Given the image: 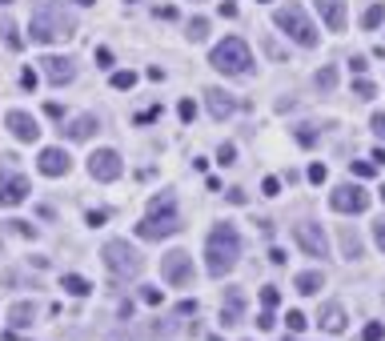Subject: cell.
I'll use <instances>...</instances> for the list:
<instances>
[{
  "mask_svg": "<svg viewBox=\"0 0 385 341\" xmlns=\"http://www.w3.org/2000/svg\"><path fill=\"white\" fill-rule=\"evenodd\" d=\"M141 297H145V305H160V301H165V293H160V289H153V285H149Z\"/></svg>",
  "mask_w": 385,
  "mask_h": 341,
  "instance_id": "obj_37",
  "label": "cell"
},
{
  "mask_svg": "<svg viewBox=\"0 0 385 341\" xmlns=\"http://www.w3.org/2000/svg\"><path fill=\"white\" fill-rule=\"evenodd\" d=\"M160 277L169 281V285H189L193 281V257L185 249H173L160 257Z\"/></svg>",
  "mask_w": 385,
  "mask_h": 341,
  "instance_id": "obj_7",
  "label": "cell"
},
{
  "mask_svg": "<svg viewBox=\"0 0 385 341\" xmlns=\"http://www.w3.org/2000/svg\"><path fill=\"white\" fill-rule=\"evenodd\" d=\"M273 325H277V318H273V309H265V313L257 318V329H273Z\"/></svg>",
  "mask_w": 385,
  "mask_h": 341,
  "instance_id": "obj_40",
  "label": "cell"
},
{
  "mask_svg": "<svg viewBox=\"0 0 385 341\" xmlns=\"http://www.w3.org/2000/svg\"><path fill=\"white\" fill-rule=\"evenodd\" d=\"M61 289H65V293H72V297H89V293H92V285L85 281V277H81V273H65Z\"/></svg>",
  "mask_w": 385,
  "mask_h": 341,
  "instance_id": "obj_23",
  "label": "cell"
},
{
  "mask_svg": "<svg viewBox=\"0 0 385 341\" xmlns=\"http://www.w3.org/2000/svg\"><path fill=\"white\" fill-rule=\"evenodd\" d=\"M0 4H12V0H0Z\"/></svg>",
  "mask_w": 385,
  "mask_h": 341,
  "instance_id": "obj_54",
  "label": "cell"
},
{
  "mask_svg": "<svg viewBox=\"0 0 385 341\" xmlns=\"http://www.w3.org/2000/svg\"><path fill=\"white\" fill-rule=\"evenodd\" d=\"M349 169H353V177H373V173H377L373 161H349Z\"/></svg>",
  "mask_w": 385,
  "mask_h": 341,
  "instance_id": "obj_29",
  "label": "cell"
},
{
  "mask_svg": "<svg viewBox=\"0 0 385 341\" xmlns=\"http://www.w3.org/2000/svg\"><path fill=\"white\" fill-rule=\"evenodd\" d=\"M37 169H41L45 177H65L68 169H72V157H68L65 149L48 145V149H41V157H37Z\"/></svg>",
  "mask_w": 385,
  "mask_h": 341,
  "instance_id": "obj_13",
  "label": "cell"
},
{
  "mask_svg": "<svg viewBox=\"0 0 385 341\" xmlns=\"http://www.w3.org/2000/svg\"><path fill=\"white\" fill-rule=\"evenodd\" d=\"M318 12L329 32H345V0H318Z\"/></svg>",
  "mask_w": 385,
  "mask_h": 341,
  "instance_id": "obj_17",
  "label": "cell"
},
{
  "mask_svg": "<svg viewBox=\"0 0 385 341\" xmlns=\"http://www.w3.org/2000/svg\"><path fill=\"white\" fill-rule=\"evenodd\" d=\"M289 333H301V329H305V325H309V321H305V313H301V309H289Z\"/></svg>",
  "mask_w": 385,
  "mask_h": 341,
  "instance_id": "obj_32",
  "label": "cell"
},
{
  "mask_svg": "<svg viewBox=\"0 0 385 341\" xmlns=\"http://www.w3.org/2000/svg\"><path fill=\"white\" fill-rule=\"evenodd\" d=\"M32 318H37V305H32V301H17V305L8 309V325H12V329H28Z\"/></svg>",
  "mask_w": 385,
  "mask_h": 341,
  "instance_id": "obj_20",
  "label": "cell"
},
{
  "mask_svg": "<svg viewBox=\"0 0 385 341\" xmlns=\"http://www.w3.org/2000/svg\"><path fill=\"white\" fill-rule=\"evenodd\" d=\"M325 177H329V173H325V165H309V181H313V185H321Z\"/></svg>",
  "mask_w": 385,
  "mask_h": 341,
  "instance_id": "obj_39",
  "label": "cell"
},
{
  "mask_svg": "<svg viewBox=\"0 0 385 341\" xmlns=\"http://www.w3.org/2000/svg\"><path fill=\"white\" fill-rule=\"evenodd\" d=\"M28 32L37 45H56V41H68L76 32V17L61 0H37V8L28 17Z\"/></svg>",
  "mask_w": 385,
  "mask_h": 341,
  "instance_id": "obj_1",
  "label": "cell"
},
{
  "mask_svg": "<svg viewBox=\"0 0 385 341\" xmlns=\"http://www.w3.org/2000/svg\"><path fill=\"white\" fill-rule=\"evenodd\" d=\"M205 37H209V21H205V17H197V21H189V41L197 45V41H205Z\"/></svg>",
  "mask_w": 385,
  "mask_h": 341,
  "instance_id": "obj_26",
  "label": "cell"
},
{
  "mask_svg": "<svg viewBox=\"0 0 385 341\" xmlns=\"http://www.w3.org/2000/svg\"><path fill=\"white\" fill-rule=\"evenodd\" d=\"M21 85L24 89H37V72H32V68H24L21 72Z\"/></svg>",
  "mask_w": 385,
  "mask_h": 341,
  "instance_id": "obj_42",
  "label": "cell"
},
{
  "mask_svg": "<svg viewBox=\"0 0 385 341\" xmlns=\"http://www.w3.org/2000/svg\"><path fill=\"white\" fill-rule=\"evenodd\" d=\"M12 229H17V233H21V237H32V233H37V229L28 225V221H12Z\"/></svg>",
  "mask_w": 385,
  "mask_h": 341,
  "instance_id": "obj_44",
  "label": "cell"
},
{
  "mask_svg": "<svg viewBox=\"0 0 385 341\" xmlns=\"http://www.w3.org/2000/svg\"><path fill=\"white\" fill-rule=\"evenodd\" d=\"M353 96H362V101H373V96H377V85H373V81H353Z\"/></svg>",
  "mask_w": 385,
  "mask_h": 341,
  "instance_id": "obj_27",
  "label": "cell"
},
{
  "mask_svg": "<svg viewBox=\"0 0 385 341\" xmlns=\"http://www.w3.org/2000/svg\"><path fill=\"white\" fill-rule=\"evenodd\" d=\"M89 173H92V181H116V177L125 173L121 153H116V149H96L89 157Z\"/></svg>",
  "mask_w": 385,
  "mask_h": 341,
  "instance_id": "obj_10",
  "label": "cell"
},
{
  "mask_svg": "<svg viewBox=\"0 0 385 341\" xmlns=\"http://www.w3.org/2000/svg\"><path fill=\"white\" fill-rule=\"evenodd\" d=\"M109 341H141V338H136V333H113Z\"/></svg>",
  "mask_w": 385,
  "mask_h": 341,
  "instance_id": "obj_50",
  "label": "cell"
},
{
  "mask_svg": "<svg viewBox=\"0 0 385 341\" xmlns=\"http://www.w3.org/2000/svg\"><path fill=\"white\" fill-rule=\"evenodd\" d=\"M293 289H297V293H305V297H313L318 289H325V273H321V269H305V273H297Z\"/></svg>",
  "mask_w": 385,
  "mask_h": 341,
  "instance_id": "obj_19",
  "label": "cell"
},
{
  "mask_svg": "<svg viewBox=\"0 0 385 341\" xmlns=\"http://www.w3.org/2000/svg\"><path fill=\"white\" fill-rule=\"evenodd\" d=\"M321 329H325V333H341V329H345V309H341L337 301H329V305L321 309Z\"/></svg>",
  "mask_w": 385,
  "mask_h": 341,
  "instance_id": "obj_21",
  "label": "cell"
},
{
  "mask_svg": "<svg viewBox=\"0 0 385 341\" xmlns=\"http://www.w3.org/2000/svg\"><path fill=\"white\" fill-rule=\"evenodd\" d=\"M221 17H237V4H233V0H221Z\"/></svg>",
  "mask_w": 385,
  "mask_h": 341,
  "instance_id": "obj_47",
  "label": "cell"
},
{
  "mask_svg": "<svg viewBox=\"0 0 385 341\" xmlns=\"http://www.w3.org/2000/svg\"><path fill=\"white\" fill-rule=\"evenodd\" d=\"M373 133L385 141V113H373Z\"/></svg>",
  "mask_w": 385,
  "mask_h": 341,
  "instance_id": "obj_43",
  "label": "cell"
},
{
  "mask_svg": "<svg viewBox=\"0 0 385 341\" xmlns=\"http://www.w3.org/2000/svg\"><path fill=\"white\" fill-rule=\"evenodd\" d=\"M205 101H209V113L217 116V121H229V116L237 113V101L225 89H205Z\"/></svg>",
  "mask_w": 385,
  "mask_h": 341,
  "instance_id": "obj_16",
  "label": "cell"
},
{
  "mask_svg": "<svg viewBox=\"0 0 385 341\" xmlns=\"http://www.w3.org/2000/svg\"><path fill=\"white\" fill-rule=\"evenodd\" d=\"M382 201H385V185H382Z\"/></svg>",
  "mask_w": 385,
  "mask_h": 341,
  "instance_id": "obj_53",
  "label": "cell"
},
{
  "mask_svg": "<svg viewBox=\"0 0 385 341\" xmlns=\"http://www.w3.org/2000/svg\"><path fill=\"white\" fill-rule=\"evenodd\" d=\"M209 65L217 68V72H225V76H245L249 65H253V52H249V45H245L241 37H225L221 45L213 48Z\"/></svg>",
  "mask_w": 385,
  "mask_h": 341,
  "instance_id": "obj_4",
  "label": "cell"
},
{
  "mask_svg": "<svg viewBox=\"0 0 385 341\" xmlns=\"http://www.w3.org/2000/svg\"><path fill=\"white\" fill-rule=\"evenodd\" d=\"M293 237H297V245L309 253V257H325V253H329V237H325V229L313 225V221L293 225Z\"/></svg>",
  "mask_w": 385,
  "mask_h": 341,
  "instance_id": "obj_11",
  "label": "cell"
},
{
  "mask_svg": "<svg viewBox=\"0 0 385 341\" xmlns=\"http://www.w3.org/2000/svg\"><path fill=\"white\" fill-rule=\"evenodd\" d=\"M382 338H385V325H382V321H369L365 333H362V341H382Z\"/></svg>",
  "mask_w": 385,
  "mask_h": 341,
  "instance_id": "obj_31",
  "label": "cell"
},
{
  "mask_svg": "<svg viewBox=\"0 0 385 341\" xmlns=\"http://www.w3.org/2000/svg\"><path fill=\"white\" fill-rule=\"evenodd\" d=\"M177 313H181V318H185V313H197V301H181V305H177Z\"/></svg>",
  "mask_w": 385,
  "mask_h": 341,
  "instance_id": "obj_48",
  "label": "cell"
},
{
  "mask_svg": "<svg viewBox=\"0 0 385 341\" xmlns=\"http://www.w3.org/2000/svg\"><path fill=\"white\" fill-rule=\"evenodd\" d=\"M177 116H181L185 125H189V121L197 116V105H193V101H181V105H177Z\"/></svg>",
  "mask_w": 385,
  "mask_h": 341,
  "instance_id": "obj_33",
  "label": "cell"
},
{
  "mask_svg": "<svg viewBox=\"0 0 385 341\" xmlns=\"http://www.w3.org/2000/svg\"><path fill=\"white\" fill-rule=\"evenodd\" d=\"M105 221H109V213H105V209H96V213H89V225H105Z\"/></svg>",
  "mask_w": 385,
  "mask_h": 341,
  "instance_id": "obj_45",
  "label": "cell"
},
{
  "mask_svg": "<svg viewBox=\"0 0 385 341\" xmlns=\"http://www.w3.org/2000/svg\"><path fill=\"white\" fill-rule=\"evenodd\" d=\"M373 165H385V149H373Z\"/></svg>",
  "mask_w": 385,
  "mask_h": 341,
  "instance_id": "obj_51",
  "label": "cell"
},
{
  "mask_svg": "<svg viewBox=\"0 0 385 341\" xmlns=\"http://www.w3.org/2000/svg\"><path fill=\"white\" fill-rule=\"evenodd\" d=\"M41 68H45L48 85H56V89H65L68 81L76 76V68H72V61H65V56H45V61H41Z\"/></svg>",
  "mask_w": 385,
  "mask_h": 341,
  "instance_id": "obj_14",
  "label": "cell"
},
{
  "mask_svg": "<svg viewBox=\"0 0 385 341\" xmlns=\"http://www.w3.org/2000/svg\"><path fill=\"white\" fill-rule=\"evenodd\" d=\"M24 197H28V177L17 173V169H8V165H0V205L12 209V205H21Z\"/></svg>",
  "mask_w": 385,
  "mask_h": 341,
  "instance_id": "obj_8",
  "label": "cell"
},
{
  "mask_svg": "<svg viewBox=\"0 0 385 341\" xmlns=\"http://www.w3.org/2000/svg\"><path fill=\"white\" fill-rule=\"evenodd\" d=\"M297 141H301V145L309 149V145H318V133H313L309 125H301V129H297Z\"/></svg>",
  "mask_w": 385,
  "mask_h": 341,
  "instance_id": "obj_34",
  "label": "cell"
},
{
  "mask_svg": "<svg viewBox=\"0 0 385 341\" xmlns=\"http://www.w3.org/2000/svg\"><path fill=\"white\" fill-rule=\"evenodd\" d=\"M96 129H101V121H96L92 113H81V116H72V121H68L65 133H68V141H89Z\"/></svg>",
  "mask_w": 385,
  "mask_h": 341,
  "instance_id": "obj_18",
  "label": "cell"
},
{
  "mask_svg": "<svg viewBox=\"0 0 385 341\" xmlns=\"http://www.w3.org/2000/svg\"><path fill=\"white\" fill-rule=\"evenodd\" d=\"M233 157H237L233 145H221V149H217V161H221V165H233Z\"/></svg>",
  "mask_w": 385,
  "mask_h": 341,
  "instance_id": "obj_36",
  "label": "cell"
},
{
  "mask_svg": "<svg viewBox=\"0 0 385 341\" xmlns=\"http://www.w3.org/2000/svg\"><path fill=\"white\" fill-rule=\"evenodd\" d=\"M373 237H377V245L385 249V221H377V225H373Z\"/></svg>",
  "mask_w": 385,
  "mask_h": 341,
  "instance_id": "obj_46",
  "label": "cell"
},
{
  "mask_svg": "<svg viewBox=\"0 0 385 341\" xmlns=\"http://www.w3.org/2000/svg\"><path fill=\"white\" fill-rule=\"evenodd\" d=\"M205 265H209V273L213 277H225V273H233V265L241 261V233L229 225H217L213 233H209V241H205Z\"/></svg>",
  "mask_w": 385,
  "mask_h": 341,
  "instance_id": "obj_2",
  "label": "cell"
},
{
  "mask_svg": "<svg viewBox=\"0 0 385 341\" xmlns=\"http://www.w3.org/2000/svg\"><path fill=\"white\" fill-rule=\"evenodd\" d=\"M0 37H4V45L12 48V52H21V48H24V37H21V28H17V24L8 21V17L0 21Z\"/></svg>",
  "mask_w": 385,
  "mask_h": 341,
  "instance_id": "obj_24",
  "label": "cell"
},
{
  "mask_svg": "<svg viewBox=\"0 0 385 341\" xmlns=\"http://www.w3.org/2000/svg\"><path fill=\"white\" fill-rule=\"evenodd\" d=\"M96 65L109 68V65H113V52H109V48H96Z\"/></svg>",
  "mask_w": 385,
  "mask_h": 341,
  "instance_id": "obj_41",
  "label": "cell"
},
{
  "mask_svg": "<svg viewBox=\"0 0 385 341\" xmlns=\"http://www.w3.org/2000/svg\"><path fill=\"white\" fill-rule=\"evenodd\" d=\"M333 85H337V72H333V68H321V72H318V89L321 92H333Z\"/></svg>",
  "mask_w": 385,
  "mask_h": 341,
  "instance_id": "obj_28",
  "label": "cell"
},
{
  "mask_svg": "<svg viewBox=\"0 0 385 341\" xmlns=\"http://www.w3.org/2000/svg\"><path fill=\"white\" fill-rule=\"evenodd\" d=\"M101 257H105V265H109V273H113V277H141V269H145L141 253H136L129 241H121V237L105 241Z\"/></svg>",
  "mask_w": 385,
  "mask_h": 341,
  "instance_id": "obj_5",
  "label": "cell"
},
{
  "mask_svg": "<svg viewBox=\"0 0 385 341\" xmlns=\"http://www.w3.org/2000/svg\"><path fill=\"white\" fill-rule=\"evenodd\" d=\"M76 4H96V0H76Z\"/></svg>",
  "mask_w": 385,
  "mask_h": 341,
  "instance_id": "obj_52",
  "label": "cell"
},
{
  "mask_svg": "<svg viewBox=\"0 0 385 341\" xmlns=\"http://www.w3.org/2000/svg\"><path fill=\"white\" fill-rule=\"evenodd\" d=\"M285 341H293V338H285Z\"/></svg>",
  "mask_w": 385,
  "mask_h": 341,
  "instance_id": "obj_55",
  "label": "cell"
},
{
  "mask_svg": "<svg viewBox=\"0 0 385 341\" xmlns=\"http://www.w3.org/2000/svg\"><path fill=\"white\" fill-rule=\"evenodd\" d=\"M261 4H265V0H261Z\"/></svg>",
  "mask_w": 385,
  "mask_h": 341,
  "instance_id": "obj_56",
  "label": "cell"
},
{
  "mask_svg": "<svg viewBox=\"0 0 385 341\" xmlns=\"http://www.w3.org/2000/svg\"><path fill=\"white\" fill-rule=\"evenodd\" d=\"M245 318V293L241 289H225V301H221V325H241Z\"/></svg>",
  "mask_w": 385,
  "mask_h": 341,
  "instance_id": "obj_15",
  "label": "cell"
},
{
  "mask_svg": "<svg viewBox=\"0 0 385 341\" xmlns=\"http://www.w3.org/2000/svg\"><path fill=\"white\" fill-rule=\"evenodd\" d=\"M133 85H136V72H113V89L125 92V89H133Z\"/></svg>",
  "mask_w": 385,
  "mask_h": 341,
  "instance_id": "obj_30",
  "label": "cell"
},
{
  "mask_svg": "<svg viewBox=\"0 0 385 341\" xmlns=\"http://www.w3.org/2000/svg\"><path fill=\"white\" fill-rule=\"evenodd\" d=\"M173 233H181L177 209H157V213H149V217L136 225V237H141V241H165V237H173Z\"/></svg>",
  "mask_w": 385,
  "mask_h": 341,
  "instance_id": "obj_6",
  "label": "cell"
},
{
  "mask_svg": "<svg viewBox=\"0 0 385 341\" xmlns=\"http://www.w3.org/2000/svg\"><path fill=\"white\" fill-rule=\"evenodd\" d=\"M277 301H281V297H277V289H261V305H265V309H273V305H277Z\"/></svg>",
  "mask_w": 385,
  "mask_h": 341,
  "instance_id": "obj_38",
  "label": "cell"
},
{
  "mask_svg": "<svg viewBox=\"0 0 385 341\" xmlns=\"http://www.w3.org/2000/svg\"><path fill=\"white\" fill-rule=\"evenodd\" d=\"M273 24H277L289 41H297L301 48H313L321 41L318 28H313V21L305 17V8H301V4H281V8L273 12Z\"/></svg>",
  "mask_w": 385,
  "mask_h": 341,
  "instance_id": "obj_3",
  "label": "cell"
},
{
  "mask_svg": "<svg viewBox=\"0 0 385 341\" xmlns=\"http://www.w3.org/2000/svg\"><path fill=\"white\" fill-rule=\"evenodd\" d=\"M349 68H353V72H365L369 65H365V56H353V61H349Z\"/></svg>",
  "mask_w": 385,
  "mask_h": 341,
  "instance_id": "obj_49",
  "label": "cell"
},
{
  "mask_svg": "<svg viewBox=\"0 0 385 341\" xmlns=\"http://www.w3.org/2000/svg\"><path fill=\"white\" fill-rule=\"evenodd\" d=\"M382 21H385V4H369L365 17H362V24H365V28H377Z\"/></svg>",
  "mask_w": 385,
  "mask_h": 341,
  "instance_id": "obj_25",
  "label": "cell"
},
{
  "mask_svg": "<svg viewBox=\"0 0 385 341\" xmlns=\"http://www.w3.org/2000/svg\"><path fill=\"white\" fill-rule=\"evenodd\" d=\"M329 205H333L337 213H365V209H369V193H365L362 185H337V189L329 193Z\"/></svg>",
  "mask_w": 385,
  "mask_h": 341,
  "instance_id": "obj_9",
  "label": "cell"
},
{
  "mask_svg": "<svg viewBox=\"0 0 385 341\" xmlns=\"http://www.w3.org/2000/svg\"><path fill=\"white\" fill-rule=\"evenodd\" d=\"M341 253H345L349 261H357V257L365 253V241L357 237V229H349V225L341 229Z\"/></svg>",
  "mask_w": 385,
  "mask_h": 341,
  "instance_id": "obj_22",
  "label": "cell"
},
{
  "mask_svg": "<svg viewBox=\"0 0 385 341\" xmlns=\"http://www.w3.org/2000/svg\"><path fill=\"white\" fill-rule=\"evenodd\" d=\"M261 193H265V197H277V193H281V181H277V177H265V181H261Z\"/></svg>",
  "mask_w": 385,
  "mask_h": 341,
  "instance_id": "obj_35",
  "label": "cell"
},
{
  "mask_svg": "<svg viewBox=\"0 0 385 341\" xmlns=\"http://www.w3.org/2000/svg\"><path fill=\"white\" fill-rule=\"evenodd\" d=\"M4 125H8V133L24 141V145H32L37 136H41V125H37V116H28L24 109H12V113L4 116Z\"/></svg>",
  "mask_w": 385,
  "mask_h": 341,
  "instance_id": "obj_12",
  "label": "cell"
}]
</instances>
